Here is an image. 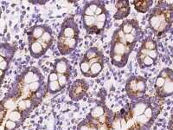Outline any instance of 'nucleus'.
Wrapping results in <instances>:
<instances>
[{
  "label": "nucleus",
  "mask_w": 173,
  "mask_h": 130,
  "mask_svg": "<svg viewBox=\"0 0 173 130\" xmlns=\"http://www.w3.org/2000/svg\"><path fill=\"white\" fill-rule=\"evenodd\" d=\"M39 87H40V82H32V83H30V84L29 85V89H30V90L31 92H36V91H37Z\"/></svg>",
  "instance_id": "31"
},
{
  "label": "nucleus",
  "mask_w": 173,
  "mask_h": 130,
  "mask_svg": "<svg viewBox=\"0 0 173 130\" xmlns=\"http://www.w3.org/2000/svg\"><path fill=\"white\" fill-rule=\"evenodd\" d=\"M4 107H5L6 109H11V108L14 107V102H11V101H8V102H6L4 103Z\"/></svg>",
  "instance_id": "42"
},
{
  "label": "nucleus",
  "mask_w": 173,
  "mask_h": 130,
  "mask_svg": "<svg viewBox=\"0 0 173 130\" xmlns=\"http://www.w3.org/2000/svg\"><path fill=\"white\" fill-rule=\"evenodd\" d=\"M58 78H59V75L56 72H51L49 76V81L50 82H56L57 81Z\"/></svg>",
  "instance_id": "36"
},
{
  "label": "nucleus",
  "mask_w": 173,
  "mask_h": 130,
  "mask_svg": "<svg viewBox=\"0 0 173 130\" xmlns=\"http://www.w3.org/2000/svg\"><path fill=\"white\" fill-rule=\"evenodd\" d=\"M30 53L31 55L35 57H39L40 56L43 55V53L46 51L43 47L41 45V43L39 42H34L32 43H30Z\"/></svg>",
  "instance_id": "8"
},
{
  "label": "nucleus",
  "mask_w": 173,
  "mask_h": 130,
  "mask_svg": "<svg viewBox=\"0 0 173 130\" xmlns=\"http://www.w3.org/2000/svg\"><path fill=\"white\" fill-rule=\"evenodd\" d=\"M116 7H117L118 11H117V13L114 15V18L115 19H123L126 18L129 15L130 8H129L127 1H119V2H117Z\"/></svg>",
  "instance_id": "5"
},
{
  "label": "nucleus",
  "mask_w": 173,
  "mask_h": 130,
  "mask_svg": "<svg viewBox=\"0 0 173 130\" xmlns=\"http://www.w3.org/2000/svg\"><path fill=\"white\" fill-rule=\"evenodd\" d=\"M0 69H1V70L3 71V70H6L7 69V65H8V63H7V61L4 58V56H0Z\"/></svg>",
  "instance_id": "32"
},
{
  "label": "nucleus",
  "mask_w": 173,
  "mask_h": 130,
  "mask_svg": "<svg viewBox=\"0 0 173 130\" xmlns=\"http://www.w3.org/2000/svg\"><path fill=\"white\" fill-rule=\"evenodd\" d=\"M58 50L61 55H67L72 52L77 46V38H70L59 36L57 43Z\"/></svg>",
  "instance_id": "2"
},
{
  "label": "nucleus",
  "mask_w": 173,
  "mask_h": 130,
  "mask_svg": "<svg viewBox=\"0 0 173 130\" xmlns=\"http://www.w3.org/2000/svg\"><path fill=\"white\" fill-rule=\"evenodd\" d=\"M133 4H134L135 9L138 11H139L141 13H145V11H148V9L150 8V6L153 4V2L152 1H145V0H143V1H134Z\"/></svg>",
  "instance_id": "10"
},
{
  "label": "nucleus",
  "mask_w": 173,
  "mask_h": 130,
  "mask_svg": "<svg viewBox=\"0 0 173 130\" xmlns=\"http://www.w3.org/2000/svg\"><path fill=\"white\" fill-rule=\"evenodd\" d=\"M37 42H39V43H41V45H42V46L43 47V49L46 50L51 45V43H52V42H53V37H52V35H51L50 32L45 31V32L43 33V35L42 36V37L39 38L38 40H37Z\"/></svg>",
  "instance_id": "9"
},
{
  "label": "nucleus",
  "mask_w": 173,
  "mask_h": 130,
  "mask_svg": "<svg viewBox=\"0 0 173 130\" xmlns=\"http://www.w3.org/2000/svg\"><path fill=\"white\" fill-rule=\"evenodd\" d=\"M39 80V76L33 72H29L24 76V82L26 83H32L34 82H37Z\"/></svg>",
  "instance_id": "16"
},
{
  "label": "nucleus",
  "mask_w": 173,
  "mask_h": 130,
  "mask_svg": "<svg viewBox=\"0 0 173 130\" xmlns=\"http://www.w3.org/2000/svg\"><path fill=\"white\" fill-rule=\"evenodd\" d=\"M94 130H95V129H94Z\"/></svg>",
  "instance_id": "47"
},
{
  "label": "nucleus",
  "mask_w": 173,
  "mask_h": 130,
  "mask_svg": "<svg viewBox=\"0 0 173 130\" xmlns=\"http://www.w3.org/2000/svg\"><path fill=\"white\" fill-rule=\"evenodd\" d=\"M172 121H173V115H172Z\"/></svg>",
  "instance_id": "46"
},
{
  "label": "nucleus",
  "mask_w": 173,
  "mask_h": 130,
  "mask_svg": "<svg viewBox=\"0 0 173 130\" xmlns=\"http://www.w3.org/2000/svg\"><path fill=\"white\" fill-rule=\"evenodd\" d=\"M90 63L87 61H83L80 63V70L83 74H85L86 75L89 73L90 71Z\"/></svg>",
  "instance_id": "20"
},
{
  "label": "nucleus",
  "mask_w": 173,
  "mask_h": 130,
  "mask_svg": "<svg viewBox=\"0 0 173 130\" xmlns=\"http://www.w3.org/2000/svg\"><path fill=\"white\" fill-rule=\"evenodd\" d=\"M86 90H87V84H86L85 81L78 80V81H76L73 83V85L71 87L70 94H71L72 97L75 95L76 99H79L84 94V93L86 92Z\"/></svg>",
  "instance_id": "3"
},
{
  "label": "nucleus",
  "mask_w": 173,
  "mask_h": 130,
  "mask_svg": "<svg viewBox=\"0 0 173 130\" xmlns=\"http://www.w3.org/2000/svg\"><path fill=\"white\" fill-rule=\"evenodd\" d=\"M82 22L84 24V27L86 28V30L88 31V32H89V31L94 27L95 23V17H89V16H83L82 17Z\"/></svg>",
  "instance_id": "12"
},
{
  "label": "nucleus",
  "mask_w": 173,
  "mask_h": 130,
  "mask_svg": "<svg viewBox=\"0 0 173 130\" xmlns=\"http://www.w3.org/2000/svg\"><path fill=\"white\" fill-rule=\"evenodd\" d=\"M145 88H146V85L144 80H139L137 82V90L138 92H144L145 90Z\"/></svg>",
  "instance_id": "26"
},
{
  "label": "nucleus",
  "mask_w": 173,
  "mask_h": 130,
  "mask_svg": "<svg viewBox=\"0 0 173 130\" xmlns=\"http://www.w3.org/2000/svg\"><path fill=\"white\" fill-rule=\"evenodd\" d=\"M102 70V64L98 62V63H93L90 67V74L93 75H98L100 71Z\"/></svg>",
  "instance_id": "17"
},
{
  "label": "nucleus",
  "mask_w": 173,
  "mask_h": 130,
  "mask_svg": "<svg viewBox=\"0 0 173 130\" xmlns=\"http://www.w3.org/2000/svg\"><path fill=\"white\" fill-rule=\"evenodd\" d=\"M137 120L140 123H145V122H147L149 121V118H147L145 114H143V115H138Z\"/></svg>",
  "instance_id": "38"
},
{
  "label": "nucleus",
  "mask_w": 173,
  "mask_h": 130,
  "mask_svg": "<svg viewBox=\"0 0 173 130\" xmlns=\"http://www.w3.org/2000/svg\"><path fill=\"white\" fill-rule=\"evenodd\" d=\"M98 6H99V5H97L96 3H91V4H88L87 7H88V8H89L93 12H95V11H96Z\"/></svg>",
  "instance_id": "39"
},
{
  "label": "nucleus",
  "mask_w": 173,
  "mask_h": 130,
  "mask_svg": "<svg viewBox=\"0 0 173 130\" xmlns=\"http://www.w3.org/2000/svg\"><path fill=\"white\" fill-rule=\"evenodd\" d=\"M18 109H19L20 111H23V110H24V109H28V108H27L26 100L20 101L19 102H18Z\"/></svg>",
  "instance_id": "35"
},
{
  "label": "nucleus",
  "mask_w": 173,
  "mask_h": 130,
  "mask_svg": "<svg viewBox=\"0 0 173 130\" xmlns=\"http://www.w3.org/2000/svg\"><path fill=\"white\" fill-rule=\"evenodd\" d=\"M20 118H21V114H20V112L17 111V110L12 111L9 114V119L11 120V121H19Z\"/></svg>",
  "instance_id": "25"
},
{
  "label": "nucleus",
  "mask_w": 173,
  "mask_h": 130,
  "mask_svg": "<svg viewBox=\"0 0 173 130\" xmlns=\"http://www.w3.org/2000/svg\"><path fill=\"white\" fill-rule=\"evenodd\" d=\"M144 114L147 117V118H151L152 116H153V111H152V109H150V108H147L145 112H144Z\"/></svg>",
  "instance_id": "41"
},
{
  "label": "nucleus",
  "mask_w": 173,
  "mask_h": 130,
  "mask_svg": "<svg viewBox=\"0 0 173 130\" xmlns=\"http://www.w3.org/2000/svg\"><path fill=\"white\" fill-rule=\"evenodd\" d=\"M103 114H104V109L100 106H98L96 108H95L91 112V115L94 118H100Z\"/></svg>",
  "instance_id": "19"
},
{
  "label": "nucleus",
  "mask_w": 173,
  "mask_h": 130,
  "mask_svg": "<svg viewBox=\"0 0 173 130\" xmlns=\"http://www.w3.org/2000/svg\"><path fill=\"white\" fill-rule=\"evenodd\" d=\"M148 56H150L153 59H156L157 57V50H149L148 52Z\"/></svg>",
  "instance_id": "40"
},
{
  "label": "nucleus",
  "mask_w": 173,
  "mask_h": 130,
  "mask_svg": "<svg viewBox=\"0 0 173 130\" xmlns=\"http://www.w3.org/2000/svg\"><path fill=\"white\" fill-rule=\"evenodd\" d=\"M45 27L44 26H37L32 29V31L29 33L30 36V43H32L34 42H37L39 38H41L43 33L45 32Z\"/></svg>",
  "instance_id": "7"
},
{
  "label": "nucleus",
  "mask_w": 173,
  "mask_h": 130,
  "mask_svg": "<svg viewBox=\"0 0 173 130\" xmlns=\"http://www.w3.org/2000/svg\"><path fill=\"white\" fill-rule=\"evenodd\" d=\"M98 130H107L106 124H101V125L98 128Z\"/></svg>",
  "instance_id": "44"
},
{
  "label": "nucleus",
  "mask_w": 173,
  "mask_h": 130,
  "mask_svg": "<svg viewBox=\"0 0 173 130\" xmlns=\"http://www.w3.org/2000/svg\"><path fill=\"white\" fill-rule=\"evenodd\" d=\"M133 46L126 45L119 42H113V47H112V54H118L125 56V54H127L133 50Z\"/></svg>",
  "instance_id": "6"
},
{
  "label": "nucleus",
  "mask_w": 173,
  "mask_h": 130,
  "mask_svg": "<svg viewBox=\"0 0 173 130\" xmlns=\"http://www.w3.org/2000/svg\"><path fill=\"white\" fill-rule=\"evenodd\" d=\"M55 70L60 74H64L68 70V64L66 63V60H57L55 64Z\"/></svg>",
  "instance_id": "13"
},
{
  "label": "nucleus",
  "mask_w": 173,
  "mask_h": 130,
  "mask_svg": "<svg viewBox=\"0 0 173 130\" xmlns=\"http://www.w3.org/2000/svg\"><path fill=\"white\" fill-rule=\"evenodd\" d=\"M102 13H105V7H104V5H99L95 14V16H99Z\"/></svg>",
  "instance_id": "37"
},
{
  "label": "nucleus",
  "mask_w": 173,
  "mask_h": 130,
  "mask_svg": "<svg viewBox=\"0 0 173 130\" xmlns=\"http://www.w3.org/2000/svg\"><path fill=\"white\" fill-rule=\"evenodd\" d=\"M49 90L51 92H57L61 90V86L58 82V81L56 82H49Z\"/></svg>",
  "instance_id": "21"
},
{
  "label": "nucleus",
  "mask_w": 173,
  "mask_h": 130,
  "mask_svg": "<svg viewBox=\"0 0 173 130\" xmlns=\"http://www.w3.org/2000/svg\"><path fill=\"white\" fill-rule=\"evenodd\" d=\"M163 91L165 94H171L173 93V81L171 79L165 80V85L163 86Z\"/></svg>",
  "instance_id": "14"
},
{
  "label": "nucleus",
  "mask_w": 173,
  "mask_h": 130,
  "mask_svg": "<svg viewBox=\"0 0 173 130\" xmlns=\"http://www.w3.org/2000/svg\"><path fill=\"white\" fill-rule=\"evenodd\" d=\"M129 90L132 91V94H135L137 93V92H138V90H137V82L134 81V80H133L128 84V86H127V91H129Z\"/></svg>",
  "instance_id": "27"
},
{
  "label": "nucleus",
  "mask_w": 173,
  "mask_h": 130,
  "mask_svg": "<svg viewBox=\"0 0 173 130\" xmlns=\"http://www.w3.org/2000/svg\"><path fill=\"white\" fill-rule=\"evenodd\" d=\"M95 21L96 22H102V23H106L107 21V13H102L99 16H95Z\"/></svg>",
  "instance_id": "33"
},
{
  "label": "nucleus",
  "mask_w": 173,
  "mask_h": 130,
  "mask_svg": "<svg viewBox=\"0 0 173 130\" xmlns=\"http://www.w3.org/2000/svg\"><path fill=\"white\" fill-rule=\"evenodd\" d=\"M142 47H144L145 49L148 50H157V44L155 43V41L149 38L145 41L143 42L142 43Z\"/></svg>",
  "instance_id": "15"
},
{
  "label": "nucleus",
  "mask_w": 173,
  "mask_h": 130,
  "mask_svg": "<svg viewBox=\"0 0 173 130\" xmlns=\"http://www.w3.org/2000/svg\"><path fill=\"white\" fill-rule=\"evenodd\" d=\"M98 52H99L98 49L95 48V47H93V48L89 49V50L86 52L85 56H86V58H88V61H89V60H91V59H94V58L98 57V56H99Z\"/></svg>",
  "instance_id": "18"
},
{
  "label": "nucleus",
  "mask_w": 173,
  "mask_h": 130,
  "mask_svg": "<svg viewBox=\"0 0 173 130\" xmlns=\"http://www.w3.org/2000/svg\"><path fill=\"white\" fill-rule=\"evenodd\" d=\"M165 79L162 76H158L156 80V88H163V86L165 85Z\"/></svg>",
  "instance_id": "30"
},
{
  "label": "nucleus",
  "mask_w": 173,
  "mask_h": 130,
  "mask_svg": "<svg viewBox=\"0 0 173 130\" xmlns=\"http://www.w3.org/2000/svg\"><path fill=\"white\" fill-rule=\"evenodd\" d=\"M16 127H17L16 121H13L11 120H8L5 122V129L6 130H13L14 129H16Z\"/></svg>",
  "instance_id": "28"
},
{
  "label": "nucleus",
  "mask_w": 173,
  "mask_h": 130,
  "mask_svg": "<svg viewBox=\"0 0 173 130\" xmlns=\"http://www.w3.org/2000/svg\"><path fill=\"white\" fill-rule=\"evenodd\" d=\"M136 26H138V23L136 20H127L121 24L120 29L126 35V34H130Z\"/></svg>",
  "instance_id": "11"
},
{
  "label": "nucleus",
  "mask_w": 173,
  "mask_h": 130,
  "mask_svg": "<svg viewBox=\"0 0 173 130\" xmlns=\"http://www.w3.org/2000/svg\"><path fill=\"white\" fill-rule=\"evenodd\" d=\"M58 82H59V84H60V86H61V88L65 87V85H66L67 82H68V78H67V76H66L65 75H59Z\"/></svg>",
  "instance_id": "29"
},
{
  "label": "nucleus",
  "mask_w": 173,
  "mask_h": 130,
  "mask_svg": "<svg viewBox=\"0 0 173 130\" xmlns=\"http://www.w3.org/2000/svg\"><path fill=\"white\" fill-rule=\"evenodd\" d=\"M145 105L144 103H139L136 106L134 109V114L136 115H141V114H143L145 110Z\"/></svg>",
  "instance_id": "24"
},
{
  "label": "nucleus",
  "mask_w": 173,
  "mask_h": 130,
  "mask_svg": "<svg viewBox=\"0 0 173 130\" xmlns=\"http://www.w3.org/2000/svg\"><path fill=\"white\" fill-rule=\"evenodd\" d=\"M60 36L64 37H70V38H77L78 30H77L76 23H75L72 21V23H69V24L63 25Z\"/></svg>",
  "instance_id": "4"
},
{
  "label": "nucleus",
  "mask_w": 173,
  "mask_h": 130,
  "mask_svg": "<svg viewBox=\"0 0 173 130\" xmlns=\"http://www.w3.org/2000/svg\"><path fill=\"white\" fill-rule=\"evenodd\" d=\"M80 130H90L89 129V128L88 127V126H86V125H83L80 129Z\"/></svg>",
  "instance_id": "45"
},
{
  "label": "nucleus",
  "mask_w": 173,
  "mask_h": 130,
  "mask_svg": "<svg viewBox=\"0 0 173 130\" xmlns=\"http://www.w3.org/2000/svg\"><path fill=\"white\" fill-rule=\"evenodd\" d=\"M126 41L128 45H131V46H133L134 43L137 42V37H135L134 35L133 34H126Z\"/></svg>",
  "instance_id": "23"
},
{
  "label": "nucleus",
  "mask_w": 173,
  "mask_h": 130,
  "mask_svg": "<svg viewBox=\"0 0 173 130\" xmlns=\"http://www.w3.org/2000/svg\"><path fill=\"white\" fill-rule=\"evenodd\" d=\"M172 22V11L156 7L149 17V24L156 35L165 32Z\"/></svg>",
  "instance_id": "1"
},
{
  "label": "nucleus",
  "mask_w": 173,
  "mask_h": 130,
  "mask_svg": "<svg viewBox=\"0 0 173 130\" xmlns=\"http://www.w3.org/2000/svg\"><path fill=\"white\" fill-rule=\"evenodd\" d=\"M153 58H151L150 56H145V58H144V60L142 61L143 62V63L145 65V66H151V65H153Z\"/></svg>",
  "instance_id": "34"
},
{
  "label": "nucleus",
  "mask_w": 173,
  "mask_h": 130,
  "mask_svg": "<svg viewBox=\"0 0 173 130\" xmlns=\"http://www.w3.org/2000/svg\"><path fill=\"white\" fill-rule=\"evenodd\" d=\"M112 60H113V63L118 65L119 63L126 60V58H125V56H122V55H118V54H112Z\"/></svg>",
  "instance_id": "22"
},
{
  "label": "nucleus",
  "mask_w": 173,
  "mask_h": 130,
  "mask_svg": "<svg viewBox=\"0 0 173 130\" xmlns=\"http://www.w3.org/2000/svg\"><path fill=\"white\" fill-rule=\"evenodd\" d=\"M99 119V122L100 123V124H105V122H106V121H107V116H105L104 114L102 115V116H100V118H98Z\"/></svg>",
  "instance_id": "43"
}]
</instances>
